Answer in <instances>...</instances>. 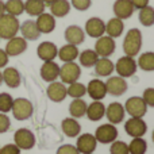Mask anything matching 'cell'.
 Returning a JSON list of instances; mask_svg holds the SVG:
<instances>
[{
	"mask_svg": "<svg viewBox=\"0 0 154 154\" xmlns=\"http://www.w3.org/2000/svg\"><path fill=\"white\" fill-rule=\"evenodd\" d=\"M142 48V32L138 29H130L123 41V51L128 57H135Z\"/></svg>",
	"mask_w": 154,
	"mask_h": 154,
	"instance_id": "6da1fadb",
	"label": "cell"
},
{
	"mask_svg": "<svg viewBox=\"0 0 154 154\" xmlns=\"http://www.w3.org/2000/svg\"><path fill=\"white\" fill-rule=\"evenodd\" d=\"M19 27H20V23L18 18L4 12L0 16V39H11L16 37Z\"/></svg>",
	"mask_w": 154,
	"mask_h": 154,
	"instance_id": "7a4b0ae2",
	"label": "cell"
},
{
	"mask_svg": "<svg viewBox=\"0 0 154 154\" xmlns=\"http://www.w3.org/2000/svg\"><path fill=\"white\" fill-rule=\"evenodd\" d=\"M11 112L16 120H27L31 118L32 112H34V107L30 100L24 97H18L14 99Z\"/></svg>",
	"mask_w": 154,
	"mask_h": 154,
	"instance_id": "3957f363",
	"label": "cell"
},
{
	"mask_svg": "<svg viewBox=\"0 0 154 154\" xmlns=\"http://www.w3.org/2000/svg\"><path fill=\"white\" fill-rule=\"evenodd\" d=\"M80 76H81V68L75 61L65 62L60 68V79H61L62 84H73V82L79 81Z\"/></svg>",
	"mask_w": 154,
	"mask_h": 154,
	"instance_id": "277c9868",
	"label": "cell"
},
{
	"mask_svg": "<svg viewBox=\"0 0 154 154\" xmlns=\"http://www.w3.org/2000/svg\"><path fill=\"white\" fill-rule=\"evenodd\" d=\"M125 111L131 118H143L147 112V106L145 100L139 96H133L130 97L125 104Z\"/></svg>",
	"mask_w": 154,
	"mask_h": 154,
	"instance_id": "5b68a950",
	"label": "cell"
},
{
	"mask_svg": "<svg viewBox=\"0 0 154 154\" xmlns=\"http://www.w3.org/2000/svg\"><path fill=\"white\" fill-rule=\"evenodd\" d=\"M137 69H138V65H137L134 57H120L119 60L115 64V70L118 72V75L123 79H127V77H131L135 75Z\"/></svg>",
	"mask_w": 154,
	"mask_h": 154,
	"instance_id": "8992f818",
	"label": "cell"
},
{
	"mask_svg": "<svg viewBox=\"0 0 154 154\" xmlns=\"http://www.w3.org/2000/svg\"><path fill=\"white\" fill-rule=\"evenodd\" d=\"M14 142L20 150H30L35 146V135L29 128H19L14 134Z\"/></svg>",
	"mask_w": 154,
	"mask_h": 154,
	"instance_id": "52a82bcc",
	"label": "cell"
},
{
	"mask_svg": "<svg viewBox=\"0 0 154 154\" xmlns=\"http://www.w3.org/2000/svg\"><path fill=\"white\" fill-rule=\"evenodd\" d=\"M95 138L100 143H112L118 138V128L115 127V125H111V123L101 125L96 128Z\"/></svg>",
	"mask_w": 154,
	"mask_h": 154,
	"instance_id": "ba28073f",
	"label": "cell"
},
{
	"mask_svg": "<svg viewBox=\"0 0 154 154\" xmlns=\"http://www.w3.org/2000/svg\"><path fill=\"white\" fill-rule=\"evenodd\" d=\"M125 130L133 138H142L147 131V125L142 118H130L125 123Z\"/></svg>",
	"mask_w": 154,
	"mask_h": 154,
	"instance_id": "9c48e42d",
	"label": "cell"
},
{
	"mask_svg": "<svg viewBox=\"0 0 154 154\" xmlns=\"http://www.w3.org/2000/svg\"><path fill=\"white\" fill-rule=\"evenodd\" d=\"M115 49H116V43L114 38L108 35H101L95 43V51L99 57H109L111 54H114Z\"/></svg>",
	"mask_w": 154,
	"mask_h": 154,
	"instance_id": "30bf717a",
	"label": "cell"
},
{
	"mask_svg": "<svg viewBox=\"0 0 154 154\" xmlns=\"http://www.w3.org/2000/svg\"><path fill=\"white\" fill-rule=\"evenodd\" d=\"M96 146H97V141L92 134H81L77 138L76 149L80 154H92L96 150Z\"/></svg>",
	"mask_w": 154,
	"mask_h": 154,
	"instance_id": "8fae6325",
	"label": "cell"
},
{
	"mask_svg": "<svg viewBox=\"0 0 154 154\" xmlns=\"http://www.w3.org/2000/svg\"><path fill=\"white\" fill-rule=\"evenodd\" d=\"M107 93L112 96H122L127 91V82L120 76H112L106 81Z\"/></svg>",
	"mask_w": 154,
	"mask_h": 154,
	"instance_id": "7c38bea8",
	"label": "cell"
},
{
	"mask_svg": "<svg viewBox=\"0 0 154 154\" xmlns=\"http://www.w3.org/2000/svg\"><path fill=\"white\" fill-rule=\"evenodd\" d=\"M4 50L8 57L20 56L22 53H24L27 50V41L23 37H14L11 39H8Z\"/></svg>",
	"mask_w": 154,
	"mask_h": 154,
	"instance_id": "4fadbf2b",
	"label": "cell"
},
{
	"mask_svg": "<svg viewBox=\"0 0 154 154\" xmlns=\"http://www.w3.org/2000/svg\"><path fill=\"white\" fill-rule=\"evenodd\" d=\"M106 116L111 125H119L125 119V106L115 101L106 108Z\"/></svg>",
	"mask_w": 154,
	"mask_h": 154,
	"instance_id": "5bb4252c",
	"label": "cell"
},
{
	"mask_svg": "<svg viewBox=\"0 0 154 154\" xmlns=\"http://www.w3.org/2000/svg\"><path fill=\"white\" fill-rule=\"evenodd\" d=\"M85 34L91 38H100L106 32V23L100 18H91L85 23Z\"/></svg>",
	"mask_w": 154,
	"mask_h": 154,
	"instance_id": "9a60e30c",
	"label": "cell"
},
{
	"mask_svg": "<svg viewBox=\"0 0 154 154\" xmlns=\"http://www.w3.org/2000/svg\"><path fill=\"white\" fill-rule=\"evenodd\" d=\"M37 54L43 62L54 61V58H57V54H58V48L56 46V43L45 41V42L39 43L37 49Z\"/></svg>",
	"mask_w": 154,
	"mask_h": 154,
	"instance_id": "2e32d148",
	"label": "cell"
},
{
	"mask_svg": "<svg viewBox=\"0 0 154 154\" xmlns=\"http://www.w3.org/2000/svg\"><path fill=\"white\" fill-rule=\"evenodd\" d=\"M46 93H48V97L50 99L51 101H54V103H61V101H64L65 97L68 96L65 84L58 82V81L50 82V85L48 87Z\"/></svg>",
	"mask_w": 154,
	"mask_h": 154,
	"instance_id": "e0dca14e",
	"label": "cell"
},
{
	"mask_svg": "<svg viewBox=\"0 0 154 154\" xmlns=\"http://www.w3.org/2000/svg\"><path fill=\"white\" fill-rule=\"evenodd\" d=\"M87 93L93 99V100H103L107 95L106 82H103L99 79H93L88 82Z\"/></svg>",
	"mask_w": 154,
	"mask_h": 154,
	"instance_id": "ac0fdd59",
	"label": "cell"
},
{
	"mask_svg": "<svg viewBox=\"0 0 154 154\" xmlns=\"http://www.w3.org/2000/svg\"><path fill=\"white\" fill-rule=\"evenodd\" d=\"M112 8H114L115 18H119L122 20L131 18V15L134 14V10H135L131 0H116Z\"/></svg>",
	"mask_w": 154,
	"mask_h": 154,
	"instance_id": "d6986e66",
	"label": "cell"
},
{
	"mask_svg": "<svg viewBox=\"0 0 154 154\" xmlns=\"http://www.w3.org/2000/svg\"><path fill=\"white\" fill-rule=\"evenodd\" d=\"M41 77H42L46 82L57 81V79L60 77L58 64L54 61H45L43 65L41 66Z\"/></svg>",
	"mask_w": 154,
	"mask_h": 154,
	"instance_id": "ffe728a7",
	"label": "cell"
},
{
	"mask_svg": "<svg viewBox=\"0 0 154 154\" xmlns=\"http://www.w3.org/2000/svg\"><path fill=\"white\" fill-rule=\"evenodd\" d=\"M35 24H37L41 34H49V32L54 31V29H56V18L51 14L43 12L39 16H37Z\"/></svg>",
	"mask_w": 154,
	"mask_h": 154,
	"instance_id": "44dd1931",
	"label": "cell"
},
{
	"mask_svg": "<svg viewBox=\"0 0 154 154\" xmlns=\"http://www.w3.org/2000/svg\"><path fill=\"white\" fill-rule=\"evenodd\" d=\"M65 39L70 45H81L85 39V32L80 26L72 24V26L66 27V30H65Z\"/></svg>",
	"mask_w": 154,
	"mask_h": 154,
	"instance_id": "7402d4cb",
	"label": "cell"
},
{
	"mask_svg": "<svg viewBox=\"0 0 154 154\" xmlns=\"http://www.w3.org/2000/svg\"><path fill=\"white\" fill-rule=\"evenodd\" d=\"M85 115L88 116V119L92 122H97V120L103 119V116L106 115V106L101 103L100 100H95L87 106V111Z\"/></svg>",
	"mask_w": 154,
	"mask_h": 154,
	"instance_id": "603a6c76",
	"label": "cell"
},
{
	"mask_svg": "<svg viewBox=\"0 0 154 154\" xmlns=\"http://www.w3.org/2000/svg\"><path fill=\"white\" fill-rule=\"evenodd\" d=\"M19 31L22 32V37L26 41H37L41 37V32L38 30L35 20H26L20 24Z\"/></svg>",
	"mask_w": 154,
	"mask_h": 154,
	"instance_id": "cb8c5ba5",
	"label": "cell"
},
{
	"mask_svg": "<svg viewBox=\"0 0 154 154\" xmlns=\"http://www.w3.org/2000/svg\"><path fill=\"white\" fill-rule=\"evenodd\" d=\"M115 70V65L108 57H100L95 64V73L100 77H109Z\"/></svg>",
	"mask_w": 154,
	"mask_h": 154,
	"instance_id": "d4e9b609",
	"label": "cell"
},
{
	"mask_svg": "<svg viewBox=\"0 0 154 154\" xmlns=\"http://www.w3.org/2000/svg\"><path fill=\"white\" fill-rule=\"evenodd\" d=\"M61 128L62 133L66 137H69V138L79 137L80 133H81V125L77 122V119H75V118H65L61 123Z\"/></svg>",
	"mask_w": 154,
	"mask_h": 154,
	"instance_id": "484cf974",
	"label": "cell"
},
{
	"mask_svg": "<svg viewBox=\"0 0 154 154\" xmlns=\"http://www.w3.org/2000/svg\"><path fill=\"white\" fill-rule=\"evenodd\" d=\"M3 75V82H5V85L10 88H18L22 82L20 73L16 68H5L2 72Z\"/></svg>",
	"mask_w": 154,
	"mask_h": 154,
	"instance_id": "4316f807",
	"label": "cell"
},
{
	"mask_svg": "<svg viewBox=\"0 0 154 154\" xmlns=\"http://www.w3.org/2000/svg\"><path fill=\"white\" fill-rule=\"evenodd\" d=\"M123 30H125V24L119 18H112L108 20V23H106V32L111 38L120 37L123 34Z\"/></svg>",
	"mask_w": 154,
	"mask_h": 154,
	"instance_id": "83f0119b",
	"label": "cell"
},
{
	"mask_svg": "<svg viewBox=\"0 0 154 154\" xmlns=\"http://www.w3.org/2000/svg\"><path fill=\"white\" fill-rule=\"evenodd\" d=\"M79 53L80 51H79V49H77V46L70 45V43H66V45H64L58 50L57 57H58L61 61H64V62H72V61H75L77 57H79Z\"/></svg>",
	"mask_w": 154,
	"mask_h": 154,
	"instance_id": "f1b7e54d",
	"label": "cell"
},
{
	"mask_svg": "<svg viewBox=\"0 0 154 154\" xmlns=\"http://www.w3.org/2000/svg\"><path fill=\"white\" fill-rule=\"evenodd\" d=\"M70 11V3L68 0H56L50 4V12L54 18H64Z\"/></svg>",
	"mask_w": 154,
	"mask_h": 154,
	"instance_id": "f546056e",
	"label": "cell"
},
{
	"mask_svg": "<svg viewBox=\"0 0 154 154\" xmlns=\"http://www.w3.org/2000/svg\"><path fill=\"white\" fill-rule=\"evenodd\" d=\"M79 61H80V65L84 68H92L95 66V64L97 62V60L100 58V57L96 54L95 50H91V49H87V50L81 51V53H79Z\"/></svg>",
	"mask_w": 154,
	"mask_h": 154,
	"instance_id": "4dcf8cb0",
	"label": "cell"
},
{
	"mask_svg": "<svg viewBox=\"0 0 154 154\" xmlns=\"http://www.w3.org/2000/svg\"><path fill=\"white\" fill-rule=\"evenodd\" d=\"M45 3L42 0H26L24 2V11L30 16H39L45 12Z\"/></svg>",
	"mask_w": 154,
	"mask_h": 154,
	"instance_id": "1f68e13d",
	"label": "cell"
},
{
	"mask_svg": "<svg viewBox=\"0 0 154 154\" xmlns=\"http://www.w3.org/2000/svg\"><path fill=\"white\" fill-rule=\"evenodd\" d=\"M5 14L12 16H19L24 12V2L23 0H7L4 3Z\"/></svg>",
	"mask_w": 154,
	"mask_h": 154,
	"instance_id": "d6a6232c",
	"label": "cell"
},
{
	"mask_svg": "<svg viewBox=\"0 0 154 154\" xmlns=\"http://www.w3.org/2000/svg\"><path fill=\"white\" fill-rule=\"evenodd\" d=\"M139 68L145 72H153L154 70V51H146L141 54L137 62Z\"/></svg>",
	"mask_w": 154,
	"mask_h": 154,
	"instance_id": "836d02e7",
	"label": "cell"
},
{
	"mask_svg": "<svg viewBox=\"0 0 154 154\" xmlns=\"http://www.w3.org/2000/svg\"><path fill=\"white\" fill-rule=\"evenodd\" d=\"M87 106L88 104L85 103L84 100H81V99H75L69 106V112H70V115H72V118L77 119V118L84 116L85 111H87Z\"/></svg>",
	"mask_w": 154,
	"mask_h": 154,
	"instance_id": "e575fe53",
	"label": "cell"
},
{
	"mask_svg": "<svg viewBox=\"0 0 154 154\" xmlns=\"http://www.w3.org/2000/svg\"><path fill=\"white\" fill-rule=\"evenodd\" d=\"M138 18H139L141 24H143L145 27L153 26L154 24V8L150 7V5H146V7L141 8Z\"/></svg>",
	"mask_w": 154,
	"mask_h": 154,
	"instance_id": "d590c367",
	"label": "cell"
},
{
	"mask_svg": "<svg viewBox=\"0 0 154 154\" xmlns=\"http://www.w3.org/2000/svg\"><path fill=\"white\" fill-rule=\"evenodd\" d=\"M147 150V142L143 138H133L128 145V153L130 154H145Z\"/></svg>",
	"mask_w": 154,
	"mask_h": 154,
	"instance_id": "8d00e7d4",
	"label": "cell"
},
{
	"mask_svg": "<svg viewBox=\"0 0 154 154\" xmlns=\"http://www.w3.org/2000/svg\"><path fill=\"white\" fill-rule=\"evenodd\" d=\"M66 93L73 99H81L87 93V87L81 82L76 81L73 84H69V88H66Z\"/></svg>",
	"mask_w": 154,
	"mask_h": 154,
	"instance_id": "74e56055",
	"label": "cell"
},
{
	"mask_svg": "<svg viewBox=\"0 0 154 154\" xmlns=\"http://www.w3.org/2000/svg\"><path fill=\"white\" fill-rule=\"evenodd\" d=\"M12 103H14V97L7 92H2L0 93V112L7 114L11 111L12 108Z\"/></svg>",
	"mask_w": 154,
	"mask_h": 154,
	"instance_id": "f35d334b",
	"label": "cell"
},
{
	"mask_svg": "<svg viewBox=\"0 0 154 154\" xmlns=\"http://www.w3.org/2000/svg\"><path fill=\"white\" fill-rule=\"evenodd\" d=\"M111 154H130L128 153V145L122 141H114L109 147Z\"/></svg>",
	"mask_w": 154,
	"mask_h": 154,
	"instance_id": "ab89813d",
	"label": "cell"
},
{
	"mask_svg": "<svg viewBox=\"0 0 154 154\" xmlns=\"http://www.w3.org/2000/svg\"><path fill=\"white\" fill-rule=\"evenodd\" d=\"M11 127V120L7 116V114H3L0 112V134H4L10 130Z\"/></svg>",
	"mask_w": 154,
	"mask_h": 154,
	"instance_id": "60d3db41",
	"label": "cell"
},
{
	"mask_svg": "<svg viewBox=\"0 0 154 154\" xmlns=\"http://www.w3.org/2000/svg\"><path fill=\"white\" fill-rule=\"evenodd\" d=\"M142 99L145 100L147 107H154V88H147V89H145Z\"/></svg>",
	"mask_w": 154,
	"mask_h": 154,
	"instance_id": "b9f144b4",
	"label": "cell"
},
{
	"mask_svg": "<svg viewBox=\"0 0 154 154\" xmlns=\"http://www.w3.org/2000/svg\"><path fill=\"white\" fill-rule=\"evenodd\" d=\"M91 0H72V5L79 11H87L91 7Z\"/></svg>",
	"mask_w": 154,
	"mask_h": 154,
	"instance_id": "7bdbcfd3",
	"label": "cell"
},
{
	"mask_svg": "<svg viewBox=\"0 0 154 154\" xmlns=\"http://www.w3.org/2000/svg\"><path fill=\"white\" fill-rule=\"evenodd\" d=\"M0 154H20V149L15 143H8L0 147Z\"/></svg>",
	"mask_w": 154,
	"mask_h": 154,
	"instance_id": "ee69618b",
	"label": "cell"
},
{
	"mask_svg": "<svg viewBox=\"0 0 154 154\" xmlns=\"http://www.w3.org/2000/svg\"><path fill=\"white\" fill-rule=\"evenodd\" d=\"M57 154H80V153L73 145H62V146L58 147Z\"/></svg>",
	"mask_w": 154,
	"mask_h": 154,
	"instance_id": "f6af8a7d",
	"label": "cell"
},
{
	"mask_svg": "<svg viewBox=\"0 0 154 154\" xmlns=\"http://www.w3.org/2000/svg\"><path fill=\"white\" fill-rule=\"evenodd\" d=\"M8 60H10V57L7 56V53H5V50H3V49H0V68H5L8 64Z\"/></svg>",
	"mask_w": 154,
	"mask_h": 154,
	"instance_id": "bcb514c9",
	"label": "cell"
},
{
	"mask_svg": "<svg viewBox=\"0 0 154 154\" xmlns=\"http://www.w3.org/2000/svg\"><path fill=\"white\" fill-rule=\"evenodd\" d=\"M131 3H133L134 8H138V10L149 5V0H131Z\"/></svg>",
	"mask_w": 154,
	"mask_h": 154,
	"instance_id": "7dc6e473",
	"label": "cell"
},
{
	"mask_svg": "<svg viewBox=\"0 0 154 154\" xmlns=\"http://www.w3.org/2000/svg\"><path fill=\"white\" fill-rule=\"evenodd\" d=\"M4 12H5V11H4V2H3V0H0V16H2Z\"/></svg>",
	"mask_w": 154,
	"mask_h": 154,
	"instance_id": "c3c4849f",
	"label": "cell"
},
{
	"mask_svg": "<svg viewBox=\"0 0 154 154\" xmlns=\"http://www.w3.org/2000/svg\"><path fill=\"white\" fill-rule=\"evenodd\" d=\"M43 3H45V5H50V4H53L56 0H42Z\"/></svg>",
	"mask_w": 154,
	"mask_h": 154,
	"instance_id": "681fc988",
	"label": "cell"
},
{
	"mask_svg": "<svg viewBox=\"0 0 154 154\" xmlns=\"http://www.w3.org/2000/svg\"><path fill=\"white\" fill-rule=\"evenodd\" d=\"M3 84V75H2V72H0V85Z\"/></svg>",
	"mask_w": 154,
	"mask_h": 154,
	"instance_id": "f907efd6",
	"label": "cell"
},
{
	"mask_svg": "<svg viewBox=\"0 0 154 154\" xmlns=\"http://www.w3.org/2000/svg\"><path fill=\"white\" fill-rule=\"evenodd\" d=\"M152 138H153V142H154V130H153V135H152Z\"/></svg>",
	"mask_w": 154,
	"mask_h": 154,
	"instance_id": "816d5d0a",
	"label": "cell"
},
{
	"mask_svg": "<svg viewBox=\"0 0 154 154\" xmlns=\"http://www.w3.org/2000/svg\"><path fill=\"white\" fill-rule=\"evenodd\" d=\"M92 154H93V153H92Z\"/></svg>",
	"mask_w": 154,
	"mask_h": 154,
	"instance_id": "f5cc1de1",
	"label": "cell"
}]
</instances>
